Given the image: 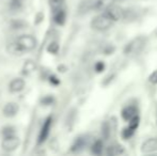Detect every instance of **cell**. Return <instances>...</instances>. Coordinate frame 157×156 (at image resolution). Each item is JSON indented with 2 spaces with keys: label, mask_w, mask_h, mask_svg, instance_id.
Here are the masks:
<instances>
[{
  "label": "cell",
  "mask_w": 157,
  "mask_h": 156,
  "mask_svg": "<svg viewBox=\"0 0 157 156\" xmlns=\"http://www.w3.org/2000/svg\"><path fill=\"white\" fill-rule=\"evenodd\" d=\"M37 45V41L30 34H23L8 45V51L12 55H23L24 52L31 51Z\"/></svg>",
  "instance_id": "1"
},
{
  "label": "cell",
  "mask_w": 157,
  "mask_h": 156,
  "mask_svg": "<svg viewBox=\"0 0 157 156\" xmlns=\"http://www.w3.org/2000/svg\"><path fill=\"white\" fill-rule=\"evenodd\" d=\"M147 45V38L145 36H137L130 42H128L123 48V54L126 57H134L139 55Z\"/></svg>",
  "instance_id": "2"
},
{
  "label": "cell",
  "mask_w": 157,
  "mask_h": 156,
  "mask_svg": "<svg viewBox=\"0 0 157 156\" xmlns=\"http://www.w3.org/2000/svg\"><path fill=\"white\" fill-rule=\"evenodd\" d=\"M113 21L109 18L107 15L104 14L97 15L95 16L91 21V27L92 29L96 30V31H106V30L110 29L113 26Z\"/></svg>",
  "instance_id": "3"
},
{
  "label": "cell",
  "mask_w": 157,
  "mask_h": 156,
  "mask_svg": "<svg viewBox=\"0 0 157 156\" xmlns=\"http://www.w3.org/2000/svg\"><path fill=\"white\" fill-rule=\"evenodd\" d=\"M21 144V140L17 136H9V137H3V140L1 142V148L2 150L6 151V152H12V151L16 150Z\"/></svg>",
  "instance_id": "4"
},
{
  "label": "cell",
  "mask_w": 157,
  "mask_h": 156,
  "mask_svg": "<svg viewBox=\"0 0 157 156\" xmlns=\"http://www.w3.org/2000/svg\"><path fill=\"white\" fill-rule=\"evenodd\" d=\"M105 14L107 15L111 21H121V19H123V16H124V9H122L119 6L112 4L109 8L106 9Z\"/></svg>",
  "instance_id": "5"
},
{
  "label": "cell",
  "mask_w": 157,
  "mask_h": 156,
  "mask_svg": "<svg viewBox=\"0 0 157 156\" xmlns=\"http://www.w3.org/2000/svg\"><path fill=\"white\" fill-rule=\"evenodd\" d=\"M52 118H47L44 122L43 126L41 128V131H40V135H39V143H43L46 139H47L48 135H49V131H50V127H52Z\"/></svg>",
  "instance_id": "6"
},
{
  "label": "cell",
  "mask_w": 157,
  "mask_h": 156,
  "mask_svg": "<svg viewBox=\"0 0 157 156\" xmlns=\"http://www.w3.org/2000/svg\"><path fill=\"white\" fill-rule=\"evenodd\" d=\"M157 151V138H150L145 140L141 146V152L142 153H153Z\"/></svg>",
  "instance_id": "7"
},
{
  "label": "cell",
  "mask_w": 157,
  "mask_h": 156,
  "mask_svg": "<svg viewBox=\"0 0 157 156\" xmlns=\"http://www.w3.org/2000/svg\"><path fill=\"white\" fill-rule=\"evenodd\" d=\"M18 110H19L18 105L14 102H10V103H8V104H6V106L3 107L2 112H3L4 117L12 118V117H15V116H16V113L18 112Z\"/></svg>",
  "instance_id": "8"
},
{
  "label": "cell",
  "mask_w": 157,
  "mask_h": 156,
  "mask_svg": "<svg viewBox=\"0 0 157 156\" xmlns=\"http://www.w3.org/2000/svg\"><path fill=\"white\" fill-rule=\"evenodd\" d=\"M24 88H25V80L21 78H14L9 85V90L12 93L21 92V90H24Z\"/></svg>",
  "instance_id": "9"
},
{
  "label": "cell",
  "mask_w": 157,
  "mask_h": 156,
  "mask_svg": "<svg viewBox=\"0 0 157 156\" xmlns=\"http://www.w3.org/2000/svg\"><path fill=\"white\" fill-rule=\"evenodd\" d=\"M94 2L95 0H82L79 4V13L80 14H86L90 12L91 10H94Z\"/></svg>",
  "instance_id": "10"
},
{
  "label": "cell",
  "mask_w": 157,
  "mask_h": 156,
  "mask_svg": "<svg viewBox=\"0 0 157 156\" xmlns=\"http://www.w3.org/2000/svg\"><path fill=\"white\" fill-rule=\"evenodd\" d=\"M116 0H95L94 10L95 11H105L110 6L114 4Z\"/></svg>",
  "instance_id": "11"
},
{
  "label": "cell",
  "mask_w": 157,
  "mask_h": 156,
  "mask_svg": "<svg viewBox=\"0 0 157 156\" xmlns=\"http://www.w3.org/2000/svg\"><path fill=\"white\" fill-rule=\"evenodd\" d=\"M138 115V110L135 106H127L122 110V118L126 121H129L135 116Z\"/></svg>",
  "instance_id": "12"
},
{
  "label": "cell",
  "mask_w": 157,
  "mask_h": 156,
  "mask_svg": "<svg viewBox=\"0 0 157 156\" xmlns=\"http://www.w3.org/2000/svg\"><path fill=\"white\" fill-rule=\"evenodd\" d=\"M107 153L108 155H111V156H118V155H122L125 153V150L124 148H123L121 144H112V146H110L109 148L107 149Z\"/></svg>",
  "instance_id": "13"
},
{
  "label": "cell",
  "mask_w": 157,
  "mask_h": 156,
  "mask_svg": "<svg viewBox=\"0 0 157 156\" xmlns=\"http://www.w3.org/2000/svg\"><path fill=\"white\" fill-rule=\"evenodd\" d=\"M66 19V13L62 8L54 11V21L58 25H63Z\"/></svg>",
  "instance_id": "14"
},
{
  "label": "cell",
  "mask_w": 157,
  "mask_h": 156,
  "mask_svg": "<svg viewBox=\"0 0 157 156\" xmlns=\"http://www.w3.org/2000/svg\"><path fill=\"white\" fill-rule=\"evenodd\" d=\"M86 144H87V139H86V137H83V136L78 137L76 140H75L74 143H73L72 151L73 152H79V151H81L83 148H85Z\"/></svg>",
  "instance_id": "15"
},
{
  "label": "cell",
  "mask_w": 157,
  "mask_h": 156,
  "mask_svg": "<svg viewBox=\"0 0 157 156\" xmlns=\"http://www.w3.org/2000/svg\"><path fill=\"white\" fill-rule=\"evenodd\" d=\"M103 149H104V144L101 140H96L93 144H92L91 151L94 155H99L103 153Z\"/></svg>",
  "instance_id": "16"
},
{
  "label": "cell",
  "mask_w": 157,
  "mask_h": 156,
  "mask_svg": "<svg viewBox=\"0 0 157 156\" xmlns=\"http://www.w3.org/2000/svg\"><path fill=\"white\" fill-rule=\"evenodd\" d=\"M64 1H65V0H48V2H49V6L52 10V12L62 8V6L64 4Z\"/></svg>",
  "instance_id": "17"
},
{
  "label": "cell",
  "mask_w": 157,
  "mask_h": 156,
  "mask_svg": "<svg viewBox=\"0 0 157 156\" xmlns=\"http://www.w3.org/2000/svg\"><path fill=\"white\" fill-rule=\"evenodd\" d=\"M101 134L104 139H108L110 137V124L108 122H104L101 125Z\"/></svg>",
  "instance_id": "18"
},
{
  "label": "cell",
  "mask_w": 157,
  "mask_h": 156,
  "mask_svg": "<svg viewBox=\"0 0 157 156\" xmlns=\"http://www.w3.org/2000/svg\"><path fill=\"white\" fill-rule=\"evenodd\" d=\"M2 136L3 137H9V136H13L15 135V128L12 126H6L2 128V131H1Z\"/></svg>",
  "instance_id": "19"
},
{
  "label": "cell",
  "mask_w": 157,
  "mask_h": 156,
  "mask_svg": "<svg viewBox=\"0 0 157 156\" xmlns=\"http://www.w3.org/2000/svg\"><path fill=\"white\" fill-rule=\"evenodd\" d=\"M134 131H135V129H132V127H129V126L124 128V129H123V131H122L123 139H129V138L134 135Z\"/></svg>",
  "instance_id": "20"
},
{
  "label": "cell",
  "mask_w": 157,
  "mask_h": 156,
  "mask_svg": "<svg viewBox=\"0 0 157 156\" xmlns=\"http://www.w3.org/2000/svg\"><path fill=\"white\" fill-rule=\"evenodd\" d=\"M139 122H140V118H139V116L137 115V116L132 117L129 120V125H128V126L132 127V129H136L137 127H138V125H139Z\"/></svg>",
  "instance_id": "21"
},
{
  "label": "cell",
  "mask_w": 157,
  "mask_h": 156,
  "mask_svg": "<svg viewBox=\"0 0 157 156\" xmlns=\"http://www.w3.org/2000/svg\"><path fill=\"white\" fill-rule=\"evenodd\" d=\"M47 50L48 52H50V54H57V52L59 51V45L57 42H52V43H50L49 45H48L47 47Z\"/></svg>",
  "instance_id": "22"
},
{
  "label": "cell",
  "mask_w": 157,
  "mask_h": 156,
  "mask_svg": "<svg viewBox=\"0 0 157 156\" xmlns=\"http://www.w3.org/2000/svg\"><path fill=\"white\" fill-rule=\"evenodd\" d=\"M149 81L151 83H154V85H156L157 83V70L156 71H154L153 73L149 76Z\"/></svg>",
  "instance_id": "23"
},
{
  "label": "cell",
  "mask_w": 157,
  "mask_h": 156,
  "mask_svg": "<svg viewBox=\"0 0 157 156\" xmlns=\"http://www.w3.org/2000/svg\"><path fill=\"white\" fill-rule=\"evenodd\" d=\"M104 70H105V64H104V62H97L96 64H95V71H96L97 73H101Z\"/></svg>",
  "instance_id": "24"
},
{
  "label": "cell",
  "mask_w": 157,
  "mask_h": 156,
  "mask_svg": "<svg viewBox=\"0 0 157 156\" xmlns=\"http://www.w3.org/2000/svg\"><path fill=\"white\" fill-rule=\"evenodd\" d=\"M10 6L12 9H19L21 8V1L19 0H11Z\"/></svg>",
  "instance_id": "25"
},
{
  "label": "cell",
  "mask_w": 157,
  "mask_h": 156,
  "mask_svg": "<svg viewBox=\"0 0 157 156\" xmlns=\"http://www.w3.org/2000/svg\"><path fill=\"white\" fill-rule=\"evenodd\" d=\"M120 1H123V0H120Z\"/></svg>",
  "instance_id": "26"
},
{
  "label": "cell",
  "mask_w": 157,
  "mask_h": 156,
  "mask_svg": "<svg viewBox=\"0 0 157 156\" xmlns=\"http://www.w3.org/2000/svg\"><path fill=\"white\" fill-rule=\"evenodd\" d=\"M156 108H157V106H156Z\"/></svg>",
  "instance_id": "27"
}]
</instances>
